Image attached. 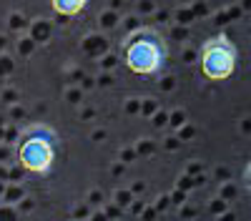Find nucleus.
I'll return each instance as SVG.
<instances>
[{"label": "nucleus", "mask_w": 251, "mask_h": 221, "mask_svg": "<svg viewBox=\"0 0 251 221\" xmlns=\"http://www.w3.org/2000/svg\"><path fill=\"white\" fill-rule=\"evenodd\" d=\"M86 8V0H53V10L58 15H78Z\"/></svg>", "instance_id": "20e7f679"}, {"label": "nucleus", "mask_w": 251, "mask_h": 221, "mask_svg": "<svg viewBox=\"0 0 251 221\" xmlns=\"http://www.w3.org/2000/svg\"><path fill=\"white\" fill-rule=\"evenodd\" d=\"M121 55L123 63L131 73L136 75H156L163 71L166 58H169V48L166 40L156 28H136L123 38L121 43Z\"/></svg>", "instance_id": "f257e3e1"}, {"label": "nucleus", "mask_w": 251, "mask_h": 221, "mask_svg": "<svg viewBox=\"0 0 251 221\" xmlns=\"http://www.w3.org/2000/svg\"><path fill=\"white\" fill-rule=\"evenodd\" d=\"M58 136L48 126H30L18 141V161L25 171L35 176H48L55 166Z\"/></svg>", "instance_id": "f03ea898"}, {"label": "nucleus", "mask_w": 251, "mask_h": 221, "mask_svg": "<svg viewBox=\"0 0 251 221\" xmlns=\"http://www.w3.org/2000/svg\"><path fill=\"white\" fill-rule=\"evenodd\" d=\"M239 63V50L231 43V38L219 33L211 35L201 46V73L208 80H226L231 78Z\"/></svg>", "instance_id": "7ed1b4c3"}]
</instances>
